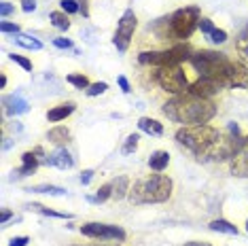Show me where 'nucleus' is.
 Wrapping results in <instances>:
<instances>
[{
    "instance_id": "49",
    "label": "nucleus",
    "mask_w": 248,
    "mask_h": 246,
    "mask_svg": "<svg viewBox=\"0 0 248 246\" xmlns=\"http://www.w3.org/2000/svg\"><path fill=\"white\" fill-rule=\"evenodd\" d=\"M246 231H248V221H246Z\"/></svg>"
},
{
    "instance_id": "3",
    "label": "nucleus",
    "mask_w": 248,
    "mask_h": 246,
    "mask_svg": "<svg viewBox=\"0 0 248 246\" xmlns=\"http://www.w3.org/2000/svg\"><path fill=\"white\" fill-rule=\"evenodd\" d=\"M242 142H244V136H242L240 127L231 121L227 123L225 132H221V136L214 140L212 147H208L202 155H197V159L200 161H231L242 151Z\"/></svg>"
},
{
    "instance_id": "22",
    "label": "nucleus",
    "mask_w": 248,
    "mask_h": 246,
    "mask_svg": "<svg viewBox=\"0 0 248 246\" xmlns=\"http://www.w3.org/2000/svg\"><path fill=\"white\" fill-rule=\"evenodd\" d=\"M28 208H30L32 212H38V215H43V216H53V219H72V215H68V212H58V210H51V208H47V206L36 204V202L28 204Z\"/></svg>"
},
{
    "instance_id": "31",
    "label": "nucleus",
    "mask_w": 248,
    "mask_h": 246,
    "mask_svg": "<svg viewBox=\"0 0 248 246\" xmlns=\"http://www.w3.org/2000/svg\"><path fill=\"white\" fill-rule=\"evenodd\" d=\"M0 32H2V34H13V36H17V34H21V28H19V24L0 21Z\"/></svg>"
},
{
    "instance_id": "43",
    "label": "nucleus",
    "mask_w": 248,
    "mask_h": 246,
    "mask_svg": "<svg viewBox=\"0 0 248 246\" xmlns=\"http://www.w3.org/2000/svg\"><path fill=\"white\" fill-rule=\"evenodd\" d=\"M78 7H81L83 17H89V0H78Z\"/></svg>"
},
{
    "instance_id": "42",
    "label": "nucleus",
    "mask_w": 248,
    "mask_h": 246,
    "mask_svg": "<svg viewBox=\"0 0 248 246\" xmlns=\"http://www.w3.org/2000/svg\"><path fill=\"white\" fill-rule=\"evenodd\" d=\"M92 178H93V170H83V174H81V184H89V183H92Z\"/></svg>"
},
{
    "instance_id": "12",
    "label": "nucleus",
    "mask_w": 248,
    "mask_h": 246,
    "mask_svg": "<svg viewBox=\"0 0 248 246\" xmlns=\"http://www.w3.org/2000/svg\"><path fill=\"white\" fill-rule=\"evenodd\" d=\"M47 155H45V151L41 147L32 149V151H26L24 155H21V168H17V170L13 172L17 178H24V176H30L34 174V172L38 170V166L41 164H47Z\"/></svg>"
},
{
    "instance_id": "23",
    "label": "nucleus",
    "mask_w": 248,
    "mask_h": 246,
    "mask_svg": "<svg viewBox=\"0 0 248 246\" xmlns=\"http://www.w3.org/2000/svg\"><path fill=\"white\" fill-rule=\"evenodd\" d=\"M210 231H218V233H227V236H238V227L233 223L225 221V219H214L210 225Z\"/></svg>"
},
{
    "instance_id": "46",
    "label": "nucleus",
    "mask_w": 248,
    "mask_h": 246,
    "mask_svg": "<svg viewBox=\"0 0 248 246\" xmlns=\"http://www.w3.org/2000/svg\"><path fill=\"white\" fill-rule=\"evenodd\" d=\"M0 87H7V77H0Z\"/></svg>"
},
{
    "instance_id": "48",
    "label": "nucleus",
    "mask_w": 248,
    "mask_h": 246,
    "mask_svg": "<svg viewBox=\"0 0 248 246\" xmlns=\"http://www.w3.org/2000/svg\"><path fill=\"white\" fill-rule=\"evenodd\" d=\"M89 246H123V244H89Z\"/></svg>"
},
{
    "instance_id": "15",
    "label": "nucleus",
    "mask_w": 248,
    "mask_h": 246,
    "mask_svg": "<svg viewBox=\"0 0 248 246\" xmlns=\"http://www.w3.org/2000/svg\"><path fill=\"white\" fill-rule=\"evenodd\" d=\"M2 106H4V115H11V117L24 115V113L30 110V104H28L21 96H4Z\"/></svg>"
},
{
    "instance_id": "33",
    "label": "nucleus",
    "mask_w": 248,
    "mask_h": 246,
    "mask_svg": "<svg viewBox=\"0 0 248 246\" xmlns=\"http://www.w3.org/2000/svg\"><path fill=\"white\" fill-rule=\"evenodd\" d=\"M9 60H11V62H15L17 66H21V68H24L26 72H30V70H32V62L28 60V58H24V55H19V53H11V55H9Z\"/></svg>"
},
{
    "instance_id": "19",
    "label": "nucleus",
    "mask_w": 248,
    "mask_h": 246,
    "mask_svg": "<svg viewBox=\"0 0 248 246\" xmlns=\"http://www.w3.org/2000/svg\"><path fill=\"white\" fill-rule=\"evenodd\" d=\"M229 170L233 176L240 178H248V155L246 153H238L233 159L229 161Z\"/></svg>"
},
{
    "instance_id": "5",
    "label": "nucleus",
    "mask_w": 248,
    "mask_h": 246,
    "mask_svg": "<svg viewBox=\"0 0 248 246\" xmlns=\"http://www.w3.org/2000/svg\"><path fill=\"white\" fill-rule=\"evenodd\" d=\"M229 58L221 51H210V49H202V51H193L189 64L193 66L197 77H208V79H217L223 83V75L229 66ZM225 87V85H223Z\"/></svg>"
},
{
    "instance_id": "39",
    "label": "nucleus",
    "mask_w": 248,
    "mask_h": 246,
    "mask_svg": "<svg viewBox=\"0 0 248 246\" xmlns=\"http://www.w3.org/2000/svg\"><path fill=\"white\" fill-rule=\"evenodd\" d=\"M117 83H119V87H121V92L123 93H129V92H132V87H129V81L125 79V77H117Z\"/></svg>"
},
{
    "instance_id": "24",
    "label": "nucleus",
    "mask_w": 248,
    "mask_h": 246,
    "mask_svg": "<svg viewBox=\"0 0 248 246\" xmlns=\"http://www.w3.org/2000/svg\"><path fill=\"white\" fill-rule=\"evenodd\" d=\"M110 198H112V183H106L95 191V195H89L87 200L92 204H104L106 200H110Z\"/></svg>"
},
{
    "instance_id": "25",
    "label": "nucleus",
    "mask_w": 248,
    "mask_h": 246,
    "mask_svg": "<svg viewBox=\"0 0 248 246\" xmlns=\"http://www.w3.org/2000/svg\"><path fill=\"white\" fill-rule=\"evenodd\" d=\"M15 43H17L19 47H24V49H32V51H41L43 49V43L38 41V38L28 36V34H17L15 36Z\"/></svg>"
},
{
    "instance_id": "37",
    "label": "nucleus",
    "mask_w": 248,
    "mask_h": 246,
    "mask_svg": "<svg viewBox=\"0 0 248 246\" xmlns=\"http://www.w3.org/2000/svg\"><path fill=\"white\" fill-rule=\"evenodd\" d=\"M11 13H15V4H11V2H2V4H0V17L7 19Z\"/></svg>"
},
{
    "instance_id": "30",
    "label": "nucleus",
    "mask_w": 248,
    "mask_h": 246,
    "mask_svg": "<svg viewBox=\"0 0 248 246\" xmlns=\"http://www.w3.org/2000/svg\"><path fill=\"white\" fill-rule=\"evenodd\" d=\"M66 81H68L70 85H75L77 89H89V85H92L85 75H68L66 77Z\"/></svg>"
},
{
    "instance_id": "20",
    "label": "nucleus",
    "mask_w": 248,
    "mask_h": 246,
    "mask_svg": "<svg viewBox=\"0 0 248 246\" xmlns=\"http://www.w3.org/2000/svg\"><path fill=\"white\" fill-rule=\"evenodd\" d=\"M170 164V153L168 151H153L149 157V168L153 172H163Z\"/></svg>"
},
{
    "instance_id": "10",
    "label": "nucleus",
    "mask_w": 248,
    "mask_h": 246,
    "mask_svg": "<svg viewBox=\"0 0 248 246\" xmlns=\"http://www.w3.org/2000/svg\"><path fill=\"white\" fill-rule=\"evenodd\" d=\"M81 233L93 240H117V242L125 240V231L119 225H108V223H85L81 225Z\"/></svg>"
},
{
    "instance_id": "38",
    "label": "nucleus",
    "mask_w": 248,
    "mask_h": 246,
    "mask_svg": "<svg viewBox=\"0 0 248 246\" xmlns=\"http://www.w3.org/2000/svg\"><path fill=\"white\" fill-rule=\"evenodd\" d=\"M53 45L58 49H72V41H70V38H53Z\"/></svg>"
},
{
    "instance_id": "32",
    "label": "nucleus",
    "mask_w": 248,
    "mask_h": 246,
    "mask_svg": "<svg viewBox=\"0 0 248 246\" xmlns=\"http://www.w3.org/2000/svg\"><path fill=\"white\" fill-rule=\"evenodd\" d=\"M106 89H108V83L100 81V83H92V85H89V89H85V92H87V96L93 98V96H102Z\"/></svg>"
},
{
    "instance_id": "2",
    "label": "nucleus",
    "mask_w": 248,
    "mask_h": 246,
    "mask_svg": "<svg viewBox=\"0 0 248 246\" xmlns=\"http://www.w3.org/2000/svg\"><path fill=\"white\" fill-rule=\"evenodd\" d=\"M172 178L163 174H151L149 178L136 181L129 189V202L132 204H161L172 198Z\"/></svg>"
},
{
    "instance_id": "35",
    "label": "nucleus",
    "mask_w": 248,
    "mask_h": 246,
    "mask_svg": "<svg viewBox=\"0 0 248 246\" xmlns=\"http://www.w3.org/2000/svg\"><path fill=\"white\" fill-rule=\"evenodd\" d=\"M208 41H212L214 45H221V43L227 41V32H225V30H218V28H214L212 34L208 36Z\"/></svg>"
},
{
    "instance_id": "34",
    "label": "nucleus",
    "mask_w": 248,
    "mask_h": 246,
    "mask_svg": "<svg viewBox=\"0 0 248 246\" xmlns=\"http://www.w3.org/2000/svg\"><path fill=\"white\" fill-rule=\"evenodd\" d=\"M62 11L64 13H81V7H78V0H62Z\"/></svg>"
},
{
    "instance_id": "13",
    "label": "nucleus",
    "mask_w": 248,
    "mask_h": 246,
    "mask_svg": "<svg viewBox=\"0 0 248 246\" xmlns=\"http://www.w3.org/2000/svg\"><path fill=\"white\" fill-rule=\"evenodd\" d=\"M223 83L217 81V79H208V77H197L195 81H191V87H189V93L193 96H200V98H208L212 100L218 92H223Z\"/></svg>"
},
{
    "instance_id": "14",
    "label": "nucleus",
    "mask_w": 248,
    "mask_h": 246,
    "mask_svg": "<svg viewBox=\"0 0 248 246\" xmlns=\"http://www.w3.org/2000/svg\"><path fill=\"white\" fill-rule=\"evenodd\" d=\"M47 164L58 168V170H70V168L75 166V159H72V155L66 151V147H60V149H55L51 155H47Z\"/></svg>"
},
{
    "instance_id": "47",
    "label": "nucleus",
    "mask_w": 248,
    "mask_h": 246,
    "mask_svg": "<svg viewBox=\"0 0 248 246\" xmlns=\"http://www.w3.org/2000/svg\"><path fill=\"white\" fill-rule=\"evenodd\" d=\"M187 246H210V244H204V242H189Z\"/></svg>"
},
{
    "instance_id": "7",
    "label": "nucleus",
    "mask_w": 248,
    "mask_h": 246,
    "mask_svg": "<svg viewBox=\"0 0 248 246\" xmlns=\"http://www.w3.org/2000/svg\"><path fill=\"white\" fill-rule=\"evenodd\" d=\"M202 21V11L200 7L191 4V7L176 9L172 15H168V26H170V38L176 41H187L191 34L200 28Z\"/></svg>"
},
{
    "instance_id": "17",
    "label": "nucleus",
    "mask_w": 248,
    "mask_h": 246,
    "mask_svg": "<svg viewBox=\"0 0 248 246\" xmlns=\"http://www.w3.org/2000/svg\"><path fill=\"white\" fill-rule=\"evenodd\" d=\"M77 104L75 102H64V104H58L53 106V108L47 110V119L51 123H58V121H64L66 117H70L72 113H75Z\"/></svg>"
},
{
    "instance_id": "4",
    "label": "nucleus",
    "mask_w": 248,
    "mask_h": 246,
    "mask_svg": "<svg viewBox=\"0 0 248 246\" xmlns=\"http://www.w3.org/2000/svg\"><path fill=\"white\" fill-rule=\"evenodd\" d=\"M218 136H221V130H218V127L202 123V125H183L174 138H176V142L180 147L191 151V153L197 157V155H202L208 147H212Z\"/></svg>"
},
{
    "instance_id": "28",
    "label": "nucleus",
    "mask_w": 248,
    "mask_h": 246,
    "mask_svg": "<svg viewBox=\"0 0 248 246\" xmlns=\"http://www.w3.org/2000/svg\"><path fill=\"white\" fill-rule=\"evenodd\" d=\"M235 51L248 60V24L242 28V32L238 34V38H235Z\"/></svg>"
},
{
    "instance_id": "9",
    "label": "nucleus",
    "mask_w": 248,
    "mask_h": 246,
    "mask_svg": "<svg viewBox=\"0 0 248 246\" xmlns=\"http://www.w3.org/2000/svg\"><path fill=\"white\" fill-rule=\"evenodd\" d=\"M138 28V17L134 13V9H127L125 13L121 15L119 24H117V30H115V36H112V45L117 47V51L125 53L129 49V43L134 38V32Z\"/></svg>"
},
{
    "instance_id": "11",
    "label": "nucleus",
    "mask_w": 248,
    "mask_h": 246,
    "mask_svg": "<svg viewBox=\"0 0 248 246\" xmlns=\"http://www.w3.org/2000/svg\"><path fill=\"white\" fill-rule=\"evenodd\" d=\"M223 85L225 87H235V89H248V68L242 62H229L227 70L223 75Z\"/></svg>"
},
{
    "instance_id": "6",
    "label": "nucleus",
    "mask_w": 248,
    "mask_h": 246,
    "mask_svg": "<svg viewBox=\"0 0 248 246\" xmlns=\"http://www.w3.org/2000/svg\"><path fill=\"white\" fill-rule=\"evenodd\" d=\"M193 55V47L189 43H178L163 51H142L138 55V62L142 66H155V68H170L180 66L183 62H189Z\"/></svg>"
},
{
    "instance_id": "50",
    "label": "nucleus",
    "mask_w": 248,
    "mask_h": 246,
    "mask_svg": "<svg viewBox=\"0 0 248 246\" xmlns=\"http://www.w3.org/2000/svg\"><path fill=\"white\" fill-rule=\"evenodd\" d=\"M77 246H83V244H77Z\"/></svg>"
},
{
    "instance_id": "16",
    "label": "nucleus",
    "mask_w": 248,
    "mask_h": 246,
    "mask_svg": "<svg viewBox=\"0 0 248 246\" xmlns=\"http://www.w3.org/2000/svg\"><path fill=\"white\" fill-rule=\"evenodd\" d=\"M47 140L55 144V147H66L70 140H72V134L66 125H55L47 132Z\"/></svg>"
},
{
    "instance_id": "40",
    "label": "nucleus",
    "mask_w": 248,
    "mask_h": 246,
    "mask_svg": "<svg viewBox=\"0 0 248 246\" xmlns=\"http://www.w3.org/2000/svg\"><path fill=\"white\" fill-rule=\"evenodd\" d=\"M28 242H30V238L28 236H17V238L11 240L9 246H28Z\"/></svg>"
},
{
    "instance_id": "1",
    "label": "nucleus",
    "mask_w": 248,
    "mask_h": 246,
    "mask_svg": "<svg viewBox=\"0 0 248 246\" xmlns=\"http://www.w3.org/2000/svg\"><path fill=\"white\" fill-rule=\"evenodd\" d=\"M163 115L170 121L183 123V125H202L214 119L217 104L208 98H200L193 93H180L163 104Z\"/></svg>"
},
{
    "instance_id": "41",
    "label": "nucleus",
    "mask_w": 248,
    "mask_h": 246,
    "mask_svg": "<svg viewBox=\"0 0 248 246\" xmlns=\"http://www.w3.org/2000/svg\"><path fill=\"white\" fill-rule=\"evenodd\" d=\"M21 9H24L26 13H32V11L36 9V2L34 0H21Z\"/></svg>"
},
{
    "instance_id": "36",
    "label": "nucleus",
    "mask_w": 248,
    "mask_h": 246,
    "mask_svg": "<svg viewBox=\"0 0 248 246\" xmlns=\"http://www.w3.org/2000/svg\"><path fill=\"white\" fill-rule=\"evenodd\" d=\"M200 30H202V34L210 36V34H212V30H214V24H212V19H208V17H202V21H200Z\"/></svg>"
},
{
    "instance_id": "29",
    "label": "nucleus",
    "mask_w": 248,
    "mask_h": 246,
    "mask_svg": "<svg viewBox=\"0 0 248 246\" xmlns=\"http://www.w3.org/2000/svg\"><path fill=\"white\" fill-rule=\"evenodd\" d=\"M138 140H140L138 134H129V136L125 138V142H123V147H121V153H123V155H132V153H136Z\"/></svg>"
},
{
    "instance_id": "21",
    "label": "nucleus",
    "mask_w": 248,
    "mask_h": 246,
    "mask_svg": "<svg viewBox=\"0 0 248 246\" xmlns=\"http://www.w3.org/2000/svg\"><path fill=\"white\" fill-rule=\"evenodd\" d=\"M112 200H123L125 195H129V178L127 176H117L112 178Z\"/></svg>"
},
{
    "instance_id": "45",
    "label": "nucleus",
    "mask_w": 248,
    "mask_h": 246,
    "mask_svg": "<svg viewBox=\"0 0 248 246\" xmlns=\"http://www.w3.org/2000/svg\"><path fill=\"white\" fill-rule=\"evenodd\" d=\"M240 153L248 155V136H244V142H242V151H240Z\"/></svg>"
},
{
    "instance_id": "8",
    "label": "nucleus",
    "mask_w": 248,
    "mask_h": 246,
    "mask_svg": "<svg viewBox=\"0 0 248 246\" xmlns=\"http://www.w3.org/2000/svg\"><path fill=\"white\" fill-rule=\"evenodd\" d=\"M155 81L159 83L161 89L174 93V96H180V93H187L191 87V79L187 77L180 66H170V68H157Z\"/></svg>"
},
{
    "instance_id": "18",
    "label": "nucleus",
    "mask_w": 248,
    "mask_h": 246,
    "mask_svg": "<svg viewBox=\"0 0 248 246\" xmlns=\"http://www.w3.org/2000/svg\"><path fill=\"white\" fill-rule=\"evenodd\" d=\"M138 127L144 134H149V136H155V138L163 136V123H159L157 119H151V117H140V119H138Z\"/></svg>"
},
{
    "instance_id": "44",
    "label": "nucleus",
    "mask_w": 248,
    "mask_h": 246,
    "mask_svg": "<svg viewBox=\"0 0 248 246\" xmlns=\"http://www.w3.org/2000/svg\"><path fill=\"white\" fill-rule=\"evenodd\" d=\"M11 216H13V212L7 210V208H2V212H0V223H2V225H7V221L11 219Z\"/></svg>"
},
{
    "instance_id": "27",
    "label": "nucleus",
    "mask_w": 248,
    "mask_h": 246,
    "mask_svg": "<svg viewBox=\"0 0 248 246\" xmlns=\"http://www.w3.org/2000/svg\"><path fill=\"white\" fill-rule=\"evenodd\" d=\"M49 19H51V24L58 28V30H68L70 28V19H68V15L64 13V11H53L51 15H49Z\"/></svg>"
},
{
    "instance_id": "26",
    "label": "nucleus",
    "mask_w": 248,
    "mask_h": 246,
    "mask_svg": "<svg viewBox=\"0 0 248 246\" xmlns=\"http://www.w3.org/2000/svg\"><path fill=\"white\" fill-rule=\"evenodd\" d=\"M28 191H32V193H47V195H66V189L58 187V184H34V187H30Z\"/></svg>"
}]
</instances>
